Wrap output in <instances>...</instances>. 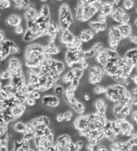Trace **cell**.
Masks as SVG:
<instances>
[{
    "label": "cell",
    "mask_w": 137,
    "mask_h": 151,
    "mask_svg": "<svg viewBox=\"0 0 137 151\" xmlns=\"http://www.w3.org/2000/svg\"><path fill=\"white\" fill-rule=\"evenodd\" d=\"M89 26L90 27L95 34H99L101 32L106 31L108 30V27L107 24L105 22H101L99 21H91L89 23Z\"/></svg>",
    "instance_id": "cell-14"
},
{
    "label": "cell",
    "mask_w": 137,
    "mask_h": 151,
    "mask_svg": "<svg viewBox=\"0 0 137 151\" xmlns=\"http://www.w3.org/2000/svg\"><path fill=\"white\" fill-rule=\"evenodd\" d=\"M1 56H0V58H1V62L4 60H6V58L9 56L10 53V47L7 44L6 40L4 42H1Z\"/></svg>",
    "instance_id": "cell-21"
},
{
    "label": "cell",
    "mask_w": 137,
    "mask_h": 151,
    "mask_svg": "<svg viewBox=\"0 0 137 151\" xmlns=\"http://www.w3.org/2000/svg\"><path fill=\"white\" fill-rule=\"evenodd\" d=\"M131 118L133 119V121L136 122L137 124V111H135V112H133V113H131Z\"/></svg>",
    "instance_id": "cell-45"
},
{
    "label": "cell",
    "mask_w": 137,
    "mask_h": 151,
    "mask_svg": "<svg viewBox=\"0 0 137 151\" xmlns=\"http://www.w3.org/2000/svg\"><path fill=\"white\" fill-rule=\"evenodd\" d=\"M116 122L120 129V136H125L131 139L136 134L133 125L127 119H122V120L116 119Z\"/></svg>",
    "instance_id": "cell-4"
},
{
    "label": "cell",
    "mask_w": 137,
    "mask_h": 151,
    "mask_svg": "<svg viewBox=\"0 0 137 151\" xmlns=\"http://www.w3.org/2000/svg\"><path fill=\"white\" fill-rule=\"evenodd\" d=\"M39 12L34 8L31 2V6L25 10V13H24L25 20L27 22H35L39 17Z\"/></svg>",
    "instance_id": "cell-11"
},
{
    "label": "cell",
    "mask_w": 137,
    "mask_h": 151,
    "mask_svg": "<svg viewBox=\"0 0 137 151\" xmlns=\"http://www.w3.org/2000/svg\"><path fill=\"white\" fill-rule=\"evenodd\" d=\"M31 96L34 99H40V96H41V94H40V92L38 91H35L34 93H32L31 94Z\"/></svg>",
    "instance_id": "cell-42"
},
{
    "label": "cell",
    "mask_w": 137,
    "mask_h": 151,
    "mask_svg": "<svg viewBox=\"0 0 137 151\" xmlns=\"http://www.w3.org/2000/svg\"><path fill=\"white\" fill-rule=\"evenodd\" d=\"M133 104H115L113 106V113L118 120L126 119L133 112Z\"/></svg>",
    "instance_id": "cell-2"
},
{
    "label": "cell",
    "mask_w": 137,
    "mask_h": 151,
    "mask_svg": "<svg viewBox=\"0 0 137 151\" xmlns=\"http://www.w3.org/2000/svg\"><path fill=\"white\" fill-rule=\"evenodd\" d=\"M60 51H61L60 48L57 47V45H55L53 41L50 42L49 45L46 47V54H48V55H49L51 57H53L58 54L60 53Z\"/></svg>",
    "instance_id": "cell-22"
},
{
    "label": "cell",
    "mask_w": 137,
    "mask_h": 151,
    "mask_svg": "<svg viewBox=\"0 0 137 151\" xmlns=\"http://www.w3.org/2000/svg\"><path fill=\"white\" fill-rule=\"evenodd\" d=\"M8 70L11 72L12 76L16 73H24V69L21 61L17 58H11L8 60Z\"/></svg>",
    "instance_id": "cell-8"
},
{
    "label": "cell",
    "mask_w": 137,
    "mask_h": 151,
    "mask_svg": "<svg viewBox=\"0 0 137 151\" xmlns=\"http://www.w3.org/2000/svg\"><path fill=\"white\" fill-rule=\"evenodd\" d=\"M85 150H86V151H94L95 146H93L92 145L88 144V145H86V146H85Z\"/></svg>",
    "instance_id": "cell-47"
},
{
    "label": "cell",
    "mask_w": 137,
    "mask_h": 151,
    "mask_svg": "<svg viewBox=\"0 0 137 151\" xmlns=\"http://www.w3.org/2000/svg\"><path fill=\"white\" fill-rule=\"evenodd\" d=\"M118 28L122 33V36L124 39H127L129 38L131 35H132V27L131 24H122V25H119Z\"/></svg>",
    "instance_id": "cell-19"
},
{
    "label": "cell",
    "mask_w": 137,
    "mask_h": 151,
    "mask_svg": "<svg viewBox=\"0 0 137 151\" xmlns=\"http://www.w3.org/2000/svg\"><path fill=\"white\" fill-rule=\"evenodd\" d=\"M96 151H110V150H108V148L106 147V146H104V145H98Z\"/></svg>",
    "instance_id": "cell-43"
},
{
    "label": "cell",
    "mask_w": 137,
    "mask_h": 151,
    "mask_svg": "<svg viewBox=\"0 0 137 151\" xmlns=\"http://www.w3.org/2000/svg\"><path fill=\"white\" fill-rule=\"evenodd\" d=\"M130 143L133 146H137V133H136L131 139H130Z\"/></svg>",
    "instance_id": "cell-40"
},
{
    "label": "cell",
    "mask_w": 137,
    "mask_h": 151,
    "mask_svg": "<svg viewBox=\"0 0 137 151\" xmlns=\"http://www.w3.org/2000/svg\"><path fill=\"white\" fill-rule=\"evenodd\" d=\"M136 13H137V8H136Z\"/></svg>",
    "instance_id": "cell-52"
},
{
    "label": "cell",
    "mask_w": 137,
    "mask_h": 151,
    "mask_svg": "<svg viewBox=\"0 0 137 151\" xmlns=\"http://www.w3.org/2000/svg\"><path fill=\"white\" fill-rule=\"evenodd\" d=\"M135 7V2L131 0H126L122 3V8H124V10L130 11Z\"/></svg>",
    "instance_id": "cell-30"
},
{
    "label": "cell",
    "mask_w": 137,
    "mask_h": 151,
    "mask_svg": "<svg viewBox=\"0 0 137 151\" xmlns=\"http://www.w3.org/2000/svg\"><path fill=\"white\" fill-rule=\"evenodd\" d=\"M72 72H74V75H75L76 79H78L80 81V79L83 77V76H84L85 74L84 69H82V68L79 66V67H74V68H72Z\"/></svg>",
    "instance_id": "cell-27"
},
{
    "label": "cell",
    "mask_w": 137,
    "mask_h": 151,
    "mask_svg": "<svg viewBox=\"0 0 137 151\" xmlns=\"http://www.w3.org/2000/svg\"><path fill=\"white\" fill-rule=\"evenodd\" d=\"M44 151H57V147H56V145H52V146L47 148Z\"/></svg>",
    "instance_id": "cell-46"
},
{
    "label": "cell",
    "mask_w": 137,
    "mask_h": 151,
    "mask_svg": "<svg viewBox=\"0 0 137 151\" xmlns=\"http://www.w3.org/2000/svg\"><path fill=\"white\" fill-rule=\"evenodd\" d=\"M135 71H136V72L137 73V64H136V66L135 67Z\"/></svg>",
    "instance_id": "cell-51"
},
{
    "label": "cell",
    "mask_w": 137,
    "mask_h": 151,
    "mask_svg": "<svg viewBox=\"0 0 137 151\" xmlns=\"http://www.w3.org/2000/svg\"><path fill=\"white\" fill-rule=\"evenodd\" d=\"M56 120H57V122H65L63 113H58L57 115V117H56Z\"/></svg>",
    "instance_id": "cell-41"
},
{
    "label": "cell",
    "mask_w": 137,
    "mask_h": 151,
    "mask_svg": "<svg viewBox=\"0 0 137 151\" xmlns=\"http://www.w3.org/2000/svg\"><path fill=\"white\" fill-rule=\"evenodd\" d=\"M37 39H38V38L36 36V35L34 34L32 30H29V29L26 30L25 34L23 35V40L25 42H28V43H29V42L34 41V40H36Z\"/></svg>",
    "instance_id": "cell-24"
},
{
    "label": "cell",
    "mask_w": 137,
    "mask_h": 151,
    "mask_svg": "<svg viewBox=\"0 0 137 151\" xmlns=\"http://www.w3.org/2000/svg\"><path fill=\"white\" fill-rule=\"evenodd\" d=\"M128 39H129L130 41L131 42L133 45H135L136 46H137V37L136 36H135V35H131V36H130Z\"/></svg>",
    "instance_id": "cell-44"
},
{
    "label": "cell",
    "mask_w": 137,
    "mask_h": 151,
    "mask_svg": "<svg viewBox=\"0 0 137 151\" xmlns=\"http://www.w3.org/2000/svg\"><path fill=\"white\" fill-rule=\"evenodd\" d=\"M107 90H108V87L104 86L101 85V84H99V85H96L95 88L93 89V92L95 94H105L107 92Z\"/></svg>",
    "instance_id": "cell-29"
},
{
    "label": "cell",
    "mask_w": 137,
    "mask_h": 151,
    "mask_svg": "<svg viewBox=\"0 0 137 151\" xmlns=\"http://www.w3.org/2000/svg\"><path fill=\"white\" fill-rule=\"evenodd\" d=\"M22 22V17L15 13H12L6 18V24L8 27H12V28H16V27L21 26Z\"/></svg>",
    "instance_id": "cell-15"
},
{
    "label": "cell",
    "mask_w": 137,
    "mask_h": 151,
    "mask_svg": "<svg viewBox=\"0 0 137 151\" xmlns=\"http://www.w3.org/2000/svg\"><path fill=\"white\" fill-rule=\"evenodd\" d=\"M96 60L98 62V63H99V66H101L102 68H104L105 66L108 63V58L107 56L106 52H105V49L102 50L101 52H99L96 56Z\"/></svg>",
    "instance_id": "cell-20"
},
{
    "label": "cell",
    "mask_w": 137,
    "mask_h": 151,
    "mask_svg": "<svg viewBox=\"0 0 137 151\" xmlns=\"http://www.w3.org/2000/svg\"><path fill=\"white\" fill-rule=\"evenodd\" d=\"M111 16L118 25L130 24V21H131L130 14L126 13L122 7H118V8L114 9Z\"/></svg>",
    "instance_id": "cell-5"
},
{
    "label": "cell",
    "mask_w": 137,
    "mask_h": 151,
    "mask_svg": "<svg viewBox=\"0 0 137 151\" xmlns=\"http://www.w3.org/2000/svg\"><path fill=\"white\" fill-rule=\"evenodd\" d=\"M0 151H8V146H1Z\"/></svg>",
    "instance_id": "cell-48"
},
{
    "label": "cell",
    "mask_w": 137,
    "mask_h": 151,
    "mask_svg": "<svg viewBox=\"0 0 137 151\" xmlns=\"http://www.w3.org/2000/svg\"><path fill=\"white\" fill-rule=\"evenodd\" d=\"M27 111V105L26 104H20V105L15 106L14 108L11 109L12 114L16 119H19L25 114Z\"/></svg>",
    "instance_id": "cell-18"
},
{
    "label": "cell",
    "mask_w": 137,
    "mask_h": 151,
    "mask_svg": "<svg viewBox=\"0 0 137 151\" xmlns=\"http://www.w3.org/2000/svg\"><path fill=\"white\" fill-rule=\"evenodd\" d=\"M12 77V74L11 72L7 69L1 73V80H11Z\"/></svg>",
    "instance_id": "cell-35"
},
{
    "label": "cell",
    "mask_w": 137,
    "mask_h": 151,
    "mask_svg": "<svg viewBox=\"0 0 137 151\" xmlns=\"http://www.w3.org/2000/svg\"><path fill=\"white\" fill-rule=\"evenodd\" d=\"M63 115H64V119L66 122H69L72 121L73 117V112L71 111V110H66L64 113H63Z\"/></svg>",
    "instance_id": "cell-34"
},
{
    "label": "cell",
    "mask_w": 137,
    "mask_h": 151,
    "mask_svg": "<svg viewBox=\"0 0 137 151\" xmlns=\"http://www.w3.org/2000/svg\"><path fill=\"white\" fill-rule=\"evenodd\" d=\"M75 79H76V77H75V75H74V72H72V70H70V71L65 73L64 76L62 78V81L64 84H71L73 80Z\"/></svg>",
    "instance_id": "cell-26"
},
{
    "label": "cell",
    "mask_w": 137,
    "mask_h": 151,
    "mask_svg": "<svg viewBox=\"0 0 137 151\" xmlns=\"http://www.w3.org/2000/svg\"><path fill=\"white\" fill-rule=\"evenodd\" d=\"M130 94H131V98L132 100L133 105L137 106V87H136L131 91H130Z\"/></svg>",
    "instance_id": "cell-33"
},
{
    "label": "cell",
    "mask_w": 137,
    "mask_h": 151,
    "mask_svg": "<svg viewBox=\"0 0 137 151\" xmlns=\"http://www.w3.org/2000/svg\"><path fill=\"white\" fill-rule=\"evenodd\" d=\"M85 59V52L80 48L70 46L66 52L65 61L68 67H72L74 64H78L80 61Z\"/></svg>",
    "instance_id": "cell-1"
},
{
    "label": "cell",
    "mask_w": 137,
    "mask_h": 151,
    "mask_svg": "<svg viewBox=\"0 0 137 151\" xmlns=\"http://www.w3.org/2000/svg\"><path fill=\"white\" fill-rule=\"evenodd\" d=\"M50 68L52 71L56 72L58 74L61 75L62 72H64L65 70V65L62 61L55 60V59H52V62L50 63Z\"/></svg>",
    "instance_id": "cell-17"
},
{
    "label": "cell",
    "mask_w": 137,
    "mask_h": 151,
    "mask_svg": "<svg viewBox=\"0 0 137 151\" xmlns=\"http://www.w3.org/2000/svg\"><path fill=\"white\" fill-rule=\"evenodd\" d=\"M73 127H75L76 130L78 132L83 131L86 129L90 125V119L88 117V114H84V115H79L78 117L75 119L73 122Z\"/></svg>",
    "instance_id": "cell-6"
},
{
    "label": "cell",
    "mask_w": 137,
    "mask_h": 151,
    "mask_svg": "<svg viewBox=\"0 0 137 151\" xmlns=\"http://www.w3.org/2000/svg\"><path fill=\"white\" fill-rule=\"evenodd\" d=\"M42 104L43 106L48 107L49 109H57L60 104V99L57 95H44L42 98Z\"/></svg>",
    "instance_id": "cell-7"
},
{
    "label": "cell",
    "mask_w": 137,
    "mask_h": 151,
    "mask_svg": "<svg viewBox=\"0 0 137 151\" xmlns=\"http://www.w3.org/2000/svg\"><path fill=\"white\" fill-rule=\"evenodd\" d=\"M105 49L104 45L100 42H97L95 45L92 47L90 50H88L86 52H85V59H90L95 57L99 52H101L102 50Z\"/></svg>",
    "instance_id": "cell-12"
},
{
    "label": "cell",
    "mask_w": 137,
    "mask_h": 151,
    "mask_svg": "<svg viewBox=\"0 0 137 151\" xmlns=\"http://www.w3.org/2000/svg\"><path fill=\"white\" fill-rule=\"evenodd\" d=\"M14 32H15V34L16 35H22V34H25V32H26V30H25V29H24V27L21 25V26H19V27H16V28H14Z\"/></svg>",
    "instance_id": "cell-39"
},
{
    "label": "cell",
    "mask_w": 137,
    "mask_h": 151,
    "mask_svg": "<svg viewBox=\"0 0 137 151\" xmlns=\"http://www.w3.org/2000/svg\"><path fill=\"white\" fill-rule=\"evenodd\" d=\"M94 106H95V113H99L100 115L105 116L107 109H108V105H107V103L105 99L101 98L96 99L95 103H94Z\"/></svg>",
    "instance_id": "cell-13"
},
{
    "label": "cell",
    "mask_w": 137,
    "mask_h": 151,
    "mask_svg": "<svg viewBox=\"0 0 137 151\" xmlns=\"http://www.w3.org/2000/svg\"><path fill=\"white\" fill-rule=\"evenodd\" d=\"M39 14L45 17H51V11H50L49 5L47 4H43V7L39 12Z\"/></svg>",
    "instance_id": "cell-28"
},
{
    "label": "cell",
    "mask_w": 137,
    "mask_h": 151,
    "mask_svg": "<svg viewBox=\"0 0 137 151\" xmlns=\"http://www.w3.org/2000/svg\"><path fill=\"white\" fill-rule=\"evenodd\" d=\"M13 130L16 132L24 134L25 132H27V123H25L23 122H16L15 124L13 125Z\"/></svg>",
    "instance_id": "cell-25"
},
{
    "label": "cell",
    "mask_w": 137,
    "mask_h": 151,
    "mask_svg": "<svg viewBox=\"0 0 137 151\" xmlns=\"http://www.w3.org/2000/svg\"><path fill=\"white\" fill-rule=\"evenodd\" d=\"M134 25H135V26L137 27V19L136 20V21H135V22H134Z\"/></svg>",
    "instance_id": "cell-50"
},
{
    "label": "cell",
    "mask_w": 137,
    "mask_h": 151,
    "mask_svg": "<svg viewBox=\"0 0 137 151\" xmlns=\"http://www.w3.org/2000/svg\"><path fill=\"white\" fill-rule=\"evenodd\" d=\"M85 145V142L83 140H78L75 143V151H80Z\"/></svg>",
    "instance_id": "cell-38"
},
{
    "label": "cell",
    "mask_w": 137,
    "mask_h": 151,
    "mask_svg": "<svg viewBox=\"0 0 137 151\" xmlns=\"http://www.w3.org/2000/svg\"><path fill=\"white\" fill-rule=\"evenodd\" d=\"M11 3L10 2V1H8V0H2V1L0 2V8H1V11L9 9V8H11Z\"/></svg>",
    "instance_id": "cell-32"
},
{
    "label": "cell",
    "mask_w": 137,
    "mask_h": 151,
    "mask_svg": "<svg viewBox=\"0 0 137 151\" xmlns=\"http://www.w3.org/2000/svg\"><path fill=\"white\" fill-rule=\"evenodd\" d=\"M35 138V135L33 131H27L23 134V140H27V141H31L33 140Z\"/></svg>",
    "instance_id": "cell-31"
},
{
    "label": "cell",
    "mask_w": 137,
    "mask_h": 151,
    "mask_svg": "<svg viewBox=\"0 0 137 151\" xmlns=\"http://www.w3.org/2000/svg\"><path fill=\"white\" fill-rule=\"evenodd\" d=\"M53 92L56 94H64V88L61 85H57L53 88Z\"/></svg>",
    "instance_id": "cell-37"
},
{
    "label": "cell",
    "mask_w": 137,
    "mask_h": 151,
    "mask_svg": "<svg viewBox=\"0 0 137 151\" xmlns=\"http://www.w3.org/2000/svg\"><path fill=\"white\" fill-rule=\"evenodd\" d=\"M79 39L82 41V43L90 42L95 39V33L91 29H85L81 31Z\"/></svg>",
    "instance_id": "cell-16"
},
{
    "label": "cell",
    "mask_w": 137,
    "mask_h": 151,
    "mask_svg": "<svg viewBox=\"0 0 137 151\" xmlns=\"http://www.w3.org/2000/svg\"><path fill=\"white\" fill-rule=\"evenodd\" d=\"M35 104H36V99H34L32 96H31V94L28 96L26 99V103H25V104L26 105H28L29 107H33L34 105H35Z\"/></svg>",
    "instance_id": "cell-36"
},
{
    "label": "cell",
    "mask_w": 137,
    "mask_h": 151,
    "mask_svg": "<svg viewBox=\"0 0 137 151\" xmlns=\"http://www.w3.org/2000/svg\"><path fill=\"white\" fill-rule=\"evenodd\" d=\"M110 151H133V145L130 141L126 142H112L109 146Z\"/></svg>",
    "instance_id": "cell-9"
},
{
    "label": "cell",
    "mask_w": 137,
    "mask_h": 151,
    "mask_svg": "<svg viewBox=\"0 0 137 151\" xmlns=\"http://www.w3.org/2000/svg\"><path fill=\"white\" fill-rule=\"evenodd\" d=\"M60 38H61L62 43L67 48L72 44L76 36L74 35L72 31H71L70 30H61Z\"/></svg>",
    "instance_id": "cell-10"
},
{
    "label": "cell",
    "mask_w": 137,
    "mask_h": 151,
    "mask_svg": "<svg viewBox=\"0 0 137 151\" xmlns=\"http://www.w3.org/2000/svg\"><path fill=\"white\" fill-rule=\"evenodd\" d=\"M113 10H114V8L110 2H103V6L100 10V12L105 17H108V16L112 15Z\"/></svg>",
    "instance_id": "cell-23"
},
{
    "label": "cell",
    "mask_w": 137,
    "mask_h": 151,
    "mask_svg": "<svg viewBox=\"0 0 137 151\" xmlns=\"http://www.w3.org/2000/svg\"><path fill=\"white\" fill-rule=\"evenodd\" d=\"M105 72L99 64L92 65L89 68V82L91 85H99L103 81Z\"/></svg>",
    "instance_id": "cell-3"
},
{
    "label": "cell",
    "mask_w": 137,
    "mask_h": 151,
    "mask_svg": "<svg viewBox=\"0 0 137 151\" xmlns=\"http://www.w3.org/2000/svg\"><path fill=\"white\" fill-rule=\"evenodd\" d=\"M133 81H134V82H135V84L136 85V86H137V74L133 76Z\"/></svg>",
    "instance_id": "cell-49"
}]
</instances>
